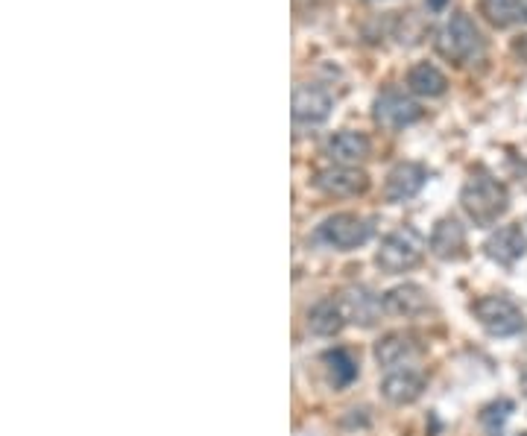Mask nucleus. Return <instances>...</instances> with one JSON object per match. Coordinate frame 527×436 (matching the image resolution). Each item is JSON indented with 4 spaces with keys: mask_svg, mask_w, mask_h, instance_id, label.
I'll return each mask as SVG.
<instances>
[{
    "mask_svg": "<svg viewBox=\"0 0 527 436\" xmlns=\"http://www.w3.org/2000/svg\"><path fill=\"white\" fill-rule=\"evenodd\" d=\"M481 15L498 30L522 27L527 24V0H481Z\"/></svg>",
    "mask_w": 527,
    "mask_h": 436,
    "instance_id": "17",
    "label": "nucleus"
},
{
    "mask_svg": "<svg viewBox=\"0 0 527 436\" xmlns=\"http://www.w3.org/2000/svg\"><path fill=\"white\" fill-rule=\"evenodd\" d=\"M320 238L328 246L340 249V252H349V249L364 246L366 240L372 238V226H369V220H364V217L343 211V214H331L328 220H323Z\"/></svg>",
    "mask_w": 527,
    "mask_h": 436,
    "instance_id": "5",
    "label": "nucleus"
},
{
    "mask_svg": "<svg viewBox=\"0 0 527 436\" xmlns=\"http://www.w3.org/2000/svg\"><path fill=\"white\" fill-rule=\"evenodd\" d=\"M325 153L337 161V164H349V167H355L358 161L369 159V153H372V141L366 138L364 132L343 129V132H337V135L328 138Z\"/></svg>",
    "mask_w": 527,
    "mask_h": 436,
    "instance_id": "14",
    "label": "nucleus"
},
{
    "mask_svg": "<svg viewBox=\"0 0 527 436\" xmlns=\"http://www.w3.org/2000/svg\"><path fill=\"white\" fill-rule=\"evenodd\" d=\"M337 302H340V311H343L346 322H355V325H375V319H378L381 308H384V302L364 284L346 287L337 296Z\"/></svg>",
    "mask_w": 527,
    "mask_h": 436,
    "instance_id": "9",
    "label": "nucleus"
},
{
    "mask_svg": "<svg viewBox=\"0 0 527 436\" xmlns=\"http://www.w3.org/2000/svg\"><path fill=\"white\" fill-rule=\"evenodd\" d=\"M428 308V293L419 284H399L384 296V311L390 317H416Z\"/></svg>",
    "mask_w": 527,
    "mask_h": 436,
    "instance_id": "16",
    "label": "nucleus"
},
{
    "mask_svg": "<svg viewBox=\"0 0 527 436\" xmlns=\"http://www.w3.org/2000/svg\"><path fill=\"white\" fill-rule=\"evenodd\" d=\"M437 53L454 62V65H469L475 62L481 53H484V36L478 30V24L466 15V12H457L446 21V27L437 33Z\"/></svg>",
    "mask_w": 527,
    "mask_h": 436,
    "instance_id": "2",
    "label": "nucleus"
},
{
    "mask_svg": "<svg viewBox=\"0 0 527 436\" xmlns=\"http://www.w3.org/2000/svg\"><path fill=\"white\" fill-rule=\"evenodd\" d=\"M472 311L492 337H513L525 328V314L507 296H484L475 302Z\"/></svg>",
    "mask_w": 527,
    "mask_h": 436,
    "instance_id": "4",
    "label": "nucleus"
},
{
    "mask_svg": "<svg viewBox=\"0 0 527 436\" xmlns=\"http://www.w3.org/2000/svg\"><path fill=\"white\" fill-rule=\"evenodd\" d=\"M425 3H428V6H431L434 12H443V9H446L451 0H425Z\"/></svg>",
    "mask_w": 527,
    "mask_h": 436,
    "instance_id": "22",
    "label": "nucleus"
},
{
    "mask_svg": "<svg viewBox=\"0 0 527 436\" xmlns=\"http://www.w3.org/2000/svg\"><path fill=\"white\" fill-rule=\"evenodd\" d=\"M422 106L413 103L410 97L399 94V91H384L381 97H375L372 103V118L381 129H390V132H399L405 126H413L416 120H422Z\"/></svg>",
    "mask_w": 527,
    "mask_h": 436,
    "instance_id": "6",
    "label": "nucleus"
},
{
    "mask_svg": "<svg viewBox=\"0 0 527 436\" xmlns=\"http://www.w3.org/2000/svg\"><path fill=\"white\" fill-rule=\"evenodd\" d=\"M314 185H317V191H323L325 197H361L369 188V176L358 167L334 164L314 176Z\"/></svg>",
    "mask_w": 527,
    "mask_h": 436,
    "instance_id": "7",
    "label": "nucleus"
},
{
    "mask_svg": "<svg viewBox=\"0 0 527 436\" xmlns=\"http://www.w3.org/2000/svg\"><path fill=\"white\" fill-rule=\"evenodd\" d=\"M425 179H428V170L416 161H402L390 170L387 176V185H384V197L390 202H407L413 199L422 188H425Z\"/></svg>",
    "mask_w": 527,
    "mask_h": 436,
    "instance_id": "11",
    "label": "nucleus"
},
{
    "mask_svg": "<svg viewBox=\"0 0 527 436\" xmlns=\"http://www.w3.org/2000/svg\"><path fill=\"white\" fill-rule=\"evenodd\" d=\"M346 325V317L340 311V302L337 299H323L311 308L308 314V328L320 337H334L340 334V328Z\"/></svg>",
    "mask_w": 527,
    "mask_h": 436,
    "instance_id": "19",
    "label": "nucleus"
},
{
    "mask_svg": "<svg viewBox=\"0 0 527 436\" xmlns=\"http://www.w3.org/2000/svg\"><path fill=\"white\" fill-rule=\"evenodd\" d=\"M407 88L419 97H443L448 88L446 74L431 65V62H419L407 71Z\"/></svg>",
    "mask_w": 527,
    "mask_h": 436,
    "instance_id": "18",
    "label": "nucleus"
},
{
    "mask_svg": "<svg viewBox=\"0 0 527 436\" xmlns=\"http://www.w3.org/2000/svg\"><path fill=\"white\" fill-rule=\"evenodd\" d=\"M484 252H487L492 261L510 267L516 264L519 258H525L527 252V235L522 232L519 223H510V226H501L498 232H492L484 243Z\"/></svg>",
    "mask_w": 527,
    "mask_h": 436,
    "instance_id": "10",
    "label": "nucleus"
},
{
    "mask_svg": "<svg viewBox=\"0 0 527 436\" xmlns=\"http://www.w3.org/2000/svg\"><path fill=\"white\" fill-rule=\"evenodd\" d=\"M334 100L320 85H299L293 91V120L302 126H320L331 118Z\"/></svg>",
    "mask_w": 527,
    "mask_h": 436,
    "instance_id": "8",
    "label": "nucleus"
},
{
    "mask_svg": "<svg viewBox=\"0 0 527 436\" xmlns=\"http://www.w3.org/2000/svg\"><path fill=\"white\" fill-rule=\"evenodd\" d=\"M425 249H428V243L422 238V232H416L413 226H402V229H396L384 238L378 255H375V264H378L381 273L399 276V273L413 270L422 261Z\"/></svg>",
    "mask_w": 527,
    "mask_h": 436,
    "instance_id": "3",
    "label": "nucleus"
},
{
    "mask_svg": "<svg viewBox=\"0 0 527 436\" xmlns=\"http://www.w3.org/2000/svg\"><path fill=\"white\" fill-rule=\"evenodd\" d=\"M431 252L440 258V261H457L463 258L466 252V229L460 226L457 217H443L434 232H431Z\"/></svg>",
    "mask_w": 527,
    "mask_h": 436,
    "instance_id": "13",
    "label": "nucleus"
},
{
    "mask_svg": "<svg viewBox=\"0 0 527 436\" xmlns=\"http://www.w3.org/2000/svg\"><path fill=\"white\" fill-rule=\"evenodd\" d=\"M425 390V375L416 372V369H393L384 375L381 381V396L387 398L390 404H413L416 398L422 396Z\"/></svg>",
    "mask_w": 527,
    "mask_h": 436,
    "instance_id": "12",
    "label": "nucleus"
},
{
    "mask_svg": "<svg viewBox=\"0 0 527 436\" xmlns=\"http://www.w3.org/2000/svg\"><path fill=\"white\" fill-rule=\"evenodd\" d=\"M323 363H325V372H328V381H331V387H337V390L349 387V384L358 378V363H355V357L349 355L346 349H334V352H325Z\"/></svg>",
    "mask_w": 527,
    "mask_h": 436,
    "instance_id": "20",
    "label": "nucleus"
},
{
    "mask_svg": "<svg viewBox=\"0 0 527 436\" xmlns=\"http://www.w3.org/2000/svg\"><path fill=\"white\" fill-rule=\"evenodd\" d=\"M510 410H513V401H498V404H492V407H487L481 413V419H484V425H487L492 434H501V425L507 422Z\"/></svg>",
    "mask_w": 527,
    "mask_h": 436,
    "instance_id": "21",
    "label": "nucleus"
},
{
    "mask_svg": "<svg viewBox=\"0 0 527 436\" xmlns=\"http://www.w3.org/2000/svg\"><path fill=\"white\" fill-rule=\"evenodd\" d=\"M413 357H419V343L416 337H410L405 331L399 334H387L378 340L375 346V360L384 366V369H405V363H410Z\"/></svg>",
    "mask_w": 527,
    "mask_h": 436,
    "instance_id": "15",
    "label": "nucleus"
},
{
    "mask_svg": "<svg viewBox=\"0 0 527 436\" xmlns=\"http://www.w3.org/2000/svg\"><path fill=\"white\" fill-rule=\"evenodd\" d=\"M522 390L527 393V366H525V372H522Z\"/></svg>",
    "mask_w": 527,
    "mask_h": 436,
    "instance_id": "23",
    "label": "nucleus"
},
{
    "mask_svg": "<svg viewBox=\"0 0 527 436\" xmlns=\"http://www.w3.org/2000/svg\"><path fill=\"white\" fill-rule=\"evenodd\" d=\"M460 202H463V211L469 214V220L481 229L495 226L507 208H510V194L504 188V182H498L495 176H489L484 170L472 173L460 191Z\"/></svg>",
    "mask_w": 527,
    "mask_h": 436,
    "instance_id": "1",
    "label": "nucleus"
}]
</instances>
